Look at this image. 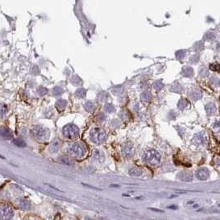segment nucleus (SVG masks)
Masks as SVG:
<instances>
[{"label":"nucleus","instance_id":"1","mask_svg":"<svg viewBox=\"0 0 220 220\" xmlns=\"http://www.w3.org/2000/svg\"><path fill=\"white\" fill-rule=\"evenodd\" d=\"M142 157L144 163L150 166H156L161 161V155L157 151L154 149H148L145 151Z\"/></svg>","mask_w":220,"mask_h":220},{"label":"nucleus","instance_id":"2","mask_svg":"<svg viewBox=\"0 0 220 220\" xmlns=\"http://www.w3.org/2000/svg\"><path fill=\"white\" fill-rule=\"evenodd\" d=\"M68 151L72 156L79 159V158H83V157L85 156L87 152V148L83 143L78 142V143L70 144L68 148Z\"/></svg>","mask_w":220,"mask_h":220},{"label":"nucleus","instance_id":"3","mask_svg":"<svg viewBox=\"0 0 220 220\" xmlns=\"http://www.w3.org/2000/svg\"><path fill=\"white\" fill-rule=\"evenodd\" d=\"M90 139L94 144H101L106 139V133L101 128H95L90 132Z\"/></svg>","mask_w":220,"mask_h":220},{"label":"nucleus","instance_id":"4","mask_svg":"<svg viewBox=\"0 0 220 220\" xmlns=\"http://www.w3.org/2000/svg\"><path fill=\"white\" fill-rule=\"evenodd\" d=\"M32 131L33 135L39 141H46L50 137V130L43 125H35Z\"/></svg>","mask_w":220,"mask_h":220},{"label":"nucleus","instance_id":"5","mask_svg":"<svg viewBox=\"0 0 220 220\" xmlns=\"http://www.w3.org/2000/svg\"><path fill=\"white\" fill-rule=\"evenodd\" d=\"M63 134L68 139H74L78 137L79 130L74 124H67L63 128Z\"/></svg>","mask_w":220,"mask_h":220},{"label":"nucleus","instance_id":"6","mask_svg":"<svg viewBox=\"0 0 220 220\" xmlns=\"http://www.w3.org/2000/svg\"><path fill=\"white\" fill-rule=\"evenodd\" d=\"M14 211L9 205H1L0 206V219L9 220L13 217Z\"/></svg>","mask_w":220,"mask_h":220},{"label":"nucleus","instance_id":"7","mask_svg":"<svg viewBox=\"0 0 220 220\" xmlns=\"http://www.w3.org/2000/svg\"><path fill=\"white\" fill-rule=\"evenodd\" d=\"M196 177L200 181H206L209 177V172L207 168H200L196 172Z\"/></svg>","mask_w":220,"mask_h":220},{"label":"nucleus","instance_id":"8","mask_svg":"<svg viewBox=\"0 0 220 220\" xmlns=\"http://www.w3.org/2000/svg\"><path fill=\"white\" fill-rule=\"evenodd\" d=\"M194 141L199 145H204L207 142V135L204 132H200L199 134H195L194 137Z\"/></svg>","mask_w":220,"mask_h":220},{"label":"nucleus","instance_id":"9","mask_svg":"<svg viewBox=\"0 0 220 220\" xmlns=\"http://www.w3.org/2000/svg\"><path fill=\"white\" fill-rule=\"evenodd\" d=\"M177 177H178L179 180H181L182 182H191L192 179H193V176L191 172L182 171V172H179Z\"/></svg>","mask_w":220,"mask_h":220},{"label":"nucleus","instance_id":"10","mask_svg":"<svg viewBox=\"0 0 220 220\" xmlns=\"http://www.w3.org/2000/svg\"><path fill=\"white\" fill-rule=\"evenodd\" d=\"M0 137L3 138L5 139H13V134L9 129L6 127L0 128Z\"/></svg>","mask_w":220,"mask_h":220},{"label":"nucleus","instance_id":"11","mask_svg":"<svg viewBox=\"0 0 220 220\" xmlns=\"http://www.w3.org/2000/svg\"><path fill=\"white\" fill-rule=\"evenodd\" d=\"M122 153H124V156L131 157L134 153V148L132 144H127L122 148Z\"/></svg>","mask_w":220,"mask_h":220},{"label":"nucleus","instance_id":"12","mask_svg":"<svg viewBox=\"0 0 220 220\" xmlns=\"http://www.w3.org/2000/svg\"><path fill=\"white\" fill-rule=\"evenodd\" d=\"M93 158H94L95 161L98 162V163H102L105 159V156H104V154H103L102 151L95 150L93 152Z\"/></svg>","mask_w":220,"mask_h":220},{"label":"nucleus","instance_id":"13","mask_svg":"<svg viewBox=\"0 0 220 220\" xmlns=\"http://www.w3.org/2000/svg\"><path fill=\"white\" fill-rule=\"evenodd\" d=\"M59 149H60V141L58 139H54L50 145L49 150L51 153H57Z\"/></svg>","mask_w":220,"mask_h":220},{"label":"nucleus","instance_id":"14","mask_svg":"<svg viewBox=\"0 0 220 220\" xmlns=\"http://www.w3.org/2000/svg\"><path fill=\"white\" fill-rule=\"evenodd\" d=\"M13 143L16 146L20 147V148H24V147L26 146V142L23 140V139H20V138H17V139H14L13 140Z\"/></svg>","mask_w":220,"mask_h":220},{"label":"nucleus","instance_id":"15","mask_svg":"<svg viewBox=\"0 0 220 220\" xmlns=\"http://www.w3.org/2000/svg\"><path fill=\"white\" fill-rule=\"evenodd\" d=\"M18 203H19V205L21 206V208L23 209H28L29 208H30L29 202L26 200H25V199H20L19 200H18Z\"/></svg>","mask_w":220,"mask_h":220},{"label":"nucleus","instance_id":"16","mask_svg":"<svg viewBox=\"0 0 220 220\" xmlns=\"http://www.w3.org/2000/svg\"><path fill=\"white\" fill-rule=\"evenodd\" d=\"M142 170L138 168V167H133L130 170V174L131 176H139L142 175Z\"/></svg>","mask_w":220,"mask_h":220},{"label":"nucleus","instance_id":"17","mask_svg":"<svg viewBox=\"0 0 220 220\" xmlns=\"http://www.w3.org/2000/svg\"><path fill=\"white\" fill-rule=\"evenodd\" d=\"M8 112V105L4 103H0V117L3 116Z\"/></svg>","mask_w":220,"mask_h":220},{"label":"nucleus","instance_id":"18","mask_svg":"<svg viewBox=\"0 0 220 220\" xmlns=\"http://www.w3.org/2000/svg\"><path fill=\"white\" fill-rule=\"evenodd\" d=\"M206 111L209 114H212L215 112V105L214 103H209L206 105Z\"/></svg>","mask_w":220,"mask_h":220},{"label":"nucleus","instance_id":"19","mask_svg":"<svg viewBox=\"0 0 220 220\" xmlns=\"http://www.w3.org/2000/svg\"><path fill=\"white\" fill-rule=\"evenodd\" d=\"M65 105H66V102L64 101V100H60L56 103V106L59 109H64L65 107Z\"/></svg>","mask_w":220,"mask_h":220},{"label":"nucleus","instance_id":"20","mask_svg":"<svg viewBox=\"0 0 220 220\" xmlns=\"http://www.w3.org/2000/svg\"><path fill=\"white\" fill-rule=\"evenodd\" d=\"M218 68H219V66L218 65V64H211L210 65V69H212V70H214V71H218Z\"/></svg>","mask_w":220,"mask_h":220},{"label":"nucleus","instance_id":"21","mask_svg":"<svg viewBox=\"0 0 220 220\" xmlns=\"http://www.w3.org/2000/svg\"><path fill=\"white\" fill-rule=\"evenodd\" d=\"M61 158H62L61 161H62L63 163H65V164H67V165L69 164V158H67V157H61Z\"/></svg>","mask_w":220,"mask_h":220},{"label":"nucleus","instance_id":"22","mask_svg":"<svg viewBox=\"0 0 220 220\" xmlns=\"http://www.w3.org/2000/svg\"><path fill=\"white\" fill-rule=\"evenodd\" d=\"M203 220H219L218 218H203Z\"/></svg>","mask_w":220,"mask_h":220},{"label":"nucleus","instance_id":"23","mask_svg":"<svg viewBox=\"0 0 220 220\" xmlns=\"http://www.w3.org/2000/svg\"><path fill=\"white\" fill-rule=\"evenodd\" d=\"M99 220H110L109 218H101Z\"/></svg>","mask_w":220,"mask_h":220},{"label":"nucleus","instance_id":"24","mask_svg":"<svg viewBox=\"0 0 220 220\" xmlns=\"http://www.w3.org/2000/svg\"><path fill=\"white\" fill-rule=\"evenodd\" d=\"M85 220H92V219H91V218H86Z\"/></svg>","mask_w":220,"mask_h":220}]
</instances>
